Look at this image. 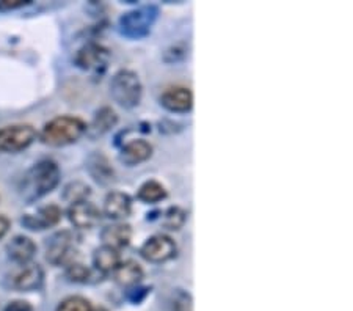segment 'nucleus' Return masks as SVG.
I'll list each match as a JSON object with an SVG mask.
<instances>
[{
  "label": "nucleus",
  "mask_w": 353,
  "mask_h": 311,
  "mask_svg": "<svg viewBox=\"0 0 353 311\" xmlns=\"http://www.w3.org/2000/svg\"><path fill=\"white\" fill-rule=\"evenodd\" d=\"M110 93L115 103L124 109H134L140 104L143 87H141L140 79L134 71L121 70L112 79Z\"/></svg>",
  "instance_id": "3"
},
{
  "label": "nucleus",
  "mask_w": 353,
  "mask_h": 311,
  "mask_svg": "<svg viewBox=\"0 0 353 311\" xmlns=\"http://www.w3.org/2000/svg\"><path fill=\"white\" fill-rule=\"evenodd\" d=\"M157 13L159 11L154 5L128 11L119 18V32L128 38H143L151 32V27L157 19Z\"/></svg>",
  "instance_id": "4"
},
{
  "label": "nucleus",
  "mask_w": 353,
  "mask_h": 311,
  "mask_svg": "<svg viewBox=\"0 0 353 311\" xmlns=\"http://www.w3.org/2000/svg\"><path fill=\"white\" fill-rule=\"evenodd\" d=\"M72 234L70 231H60L55 233L46 244V259L50 264H63L72 252Z\"/></svg>",
  "instance_id": "9"
},
{
  "label": "nucleus",
  "mask_w": 353,
  "mask_h": 311,
  "mask_svg": "<svg viewBox=\"0 0 353 311\" xmlns=\"http://www.w3.org/2000/svg\"><path fill=\"white\" fill-rule=\"evenodd\" d=\"M68 217H70V222L76 228L90 230L101 223L102 212L99 211L98 206L88 200H85L74 203V205L68 208Z\"/></svg>",
  "instance_id": "8"
},
{
  "label": "nucleus",
  "mask_w": 353,
  "mask_h": 311,
  "mask_svg": "<svg viewBox=\"0 0 353 311\" xmlns=\"http://www.w3.org/2000/svg\"><path fill=\"white\" fill-rule=\"evenodd\" d=\"M10 226H11L10 219L5 216H0V239H2V237H5V234L8 233Z\"/></svg>",
  "instance_id": "29"
},
{
  "label": "nucleus",
  "mask_w": 353,
  "mask_h": 311,
  "mask_svg": "<svg viewBox=\"0 0 353 311\" xmlns=\"http://www.w3.org/2000/svg\"><path fill=\"white\" fill-rule=\"evenodd\" d=\"M87 123L77 117H55L49 123L44 124L41 132H39V140L44 145L60 148V146L76 143L87 132Z\"/></svg>",
  "instance_id": "2"
},
{
  "label": "nucleus",
  "mask_w": 353,
  "mask_h": 311,
  "mask_svg": "<svg viewBox=\"0 0 353 311\" xmlns=\"http://www.w3.org/2000/svg\"><path fill=\"white\" fill-rule=\"evenodd\" d=\"M3 311H33V307L26 301H13L5 305Z\"/></svg>",
  "instance_id": "28"
},
{
  "label": "nucleus",
  "mask_w": 353,
  "mask_h": 311,
  "mask_svg": "<svg viewBox=\"0 0 353 311\" xmlns=\"http://www.w3.org/2000/svg\"><path fill=\"white\" fill-rule=\"evenodd\" d=\"M152 156V146L146 140H132L126 143L119 152V161L126 163L129 167L139 165L141 162H146Z\"/></svg>",
  "instance_id": "14"
},
{
  "label": "nucleus",
  "mask_w": 353,
  "mask_h": 311,
  "mask_svg": "<svg viewBox=\"0 0 353 311\" xmlns=\"http://www.w3.org/2000/svg\"><path fill=\"white\" fill-rule=\"evenodd\" d=\"M61 219V209L57 205H49V206H43L39 208L37 214L33 216L22 217V225L27 226L28 230L33 231H41L46 228H50V226H55L60 222Z\"/></svg>",
  "instance_id": "12"
},
{
  "label": "nucleus",
  "mask_w": 353,
  "mask_h": 311,
  "mask_svg": "<svg viewBox=\"0 0 353 311\" xmlns=\"http://www.w3.org/2000/svg\"><path fill=\"white\" fill-rule=\"evenodd\" d=\"M137 197H139V200H141L143 203H159L167 198V189L163 188V185L159 183V181H146L140 185L139 192H137Z\"/></svg>",
  "instance_id": "21"
},
{
  "label": "nucleus",
  "mask_w": 353,
  "mask_h": 311,
  "mask_svg": "<svg viewBox=\"0 0 353 311\" xmlns=\"http://www.w3.org/2000/svg\"><path fill=\"white\" fill-rule=\"evenodd\" d=\"M113 277H115V281L119 286L132 288L139 285L143 279V269L137 261L128 259V261L118 264V268L113 270Z\"/></svg>",
  "instance_id": "18"
},
{
  "label": "nucleus",
  "mask_w": 353,
  "mask_h": 311,
  "mask_svg": "<svg viewBox=\"0 0 353 311\" xmlns=\"http://www.w3.org/2000/svg\"><path fill=\"white\" fill-rule=\"evenodd\" d=\"M60 177L61 173L57 162L50 159L39 161L22 178L21 194L27 201L38 200L59 185Z\"/></svg>",
  "instance_id": "1"
},
{
  "label": "nucleus",
  "mask_w": 353,
  "mask_h": 311,
  "mask_svg": "<svg viewBox=\"0 0 353 311\" xmlns=\"http://www.w3.org/2000/svg\"><path fill=\"white\" fill-rule=\"evenodd\" d=\"M110 52L109 49L101 46L98 43H87L85 46L77 50L76 57H74V63H76L81 70L87 72H93V74H102L109 66Z\"/></svg>",
  "instance_id": "6"
},
{
  "label": "nucleus",
  "mask_w": 353,
  "mask_h": 311,
  "mask_svg": "<svg viewBox=\"0 0 353 311\" xmlns=\"http://www.w3.org/2000/svg\"><path fill=\"white\" fill-rule=\"evenodd\" d=\"M7 253L10 259H13L14 263L18 264H28L35 257L37 253V245L30 237L27 236H14L7 244Z\"/></svg>",
  "instance_id": "15"
},
{
  "label": "nucleus",
  "mask_w": 353,
  "mask_h": 311,
  "mask_svg": "<svg viewBox=\"0 0 353 311\" xmlns=\"http://www.w3.org/2000/svg\"><path fill=\"white\" fill-rule=\"evenodd\" d=\"M178 247L170 236L156 234L148 239L140 248V254L150 263H165L176 257Z\"/></svg>",
  "instance_id": "7"
},
{
  "label": "nucleus",
  "mask_w": 353,
  "mask_h": 311,
  "mask_svg": "<svg viewBox=\"0 0 353 311\" xmlns=\"http://www.w3.org/2000/svg\"><path fill=\"white\" fill-rule=\"evenodd\" d=\"M66 279L72 283H88L91 279V270L81 263H70L66 268Z\"/></svg>",
  "instance_id": "24"
},
{
  "label": "nucleus",
  "mask_w": 353,
  "mask_h": 311,
  "mask_svg": "<svg viewBox=\"0 0 353 311\" xmlns=\"http://www.w3.org/2000/svg\"><path fill=\"white\" fill-rule=\"evenodd\" d=\"M30 2L28 0H0V11H11L26 7Z\"/></svg>",
  "instance_id": "27"
},
{
  "label": "nucleus",
  "mask_w": 353,
  "mask_h": 311,
  "mask_svg": "<svg viewBox=\"0 0 353 311\" xmlns=\"http://www.w3.org/2000/svg\"><path fill=\"white\" fill-rule=\"evenodd\" d=\"M117 123H118V117L115 110L110 109V107H102V109H99L94 113L93 121H91L90 128H87V131H90L91 135H94L96 137V135L109 132Z\"/></svg>",
  "instance_id": "20"
},
{
  "label": "nucleus",
  "mask_w": 353,
  "mask_h": 311,
  "mask_svg": "<svg viewBox=\"0 0 353 311\" xmlns=\"http://www.w3.org/2000/svg\"><path fill=\"white\" fill-rule=\"evenodd\" d=\"M101 239L102 245L119 250V248L128 247L130 239H132V226L128 223H115L105 226L101 233Z\"/></svg>",
  "instance_id": "16"
},
{
  "label": "nucleus",
  "mask_w": 353,
  "mask_h": 311,
  "mask_svg": "<svg viewBox=\"0 0 353 311\" xmlns=\"http://www.w3.org/2000/svg\"><path fill=\"white\" fill-rule=\"evenodd\" d=\"M173 311H193V301L189 292L178 290L173 297Z\"/></svg>",
  "instance_id": "26"
},
{
  "label": "nucleus",
  "mask_w": 353,
  "mask_h": 311,
  "mask_svg": "<svg viewBox=\"0 0 353 311\" xmlns=\"http://www.w3.org/2000/svg\"><path fill=\"white\" fill-rule=\"evenodd\" d=\"M119 263H121V259H119V253L115 248L101 245L93 253V264L101 274H112Z\"/></svg>",
  "instance_id": "19"
},
{
  "label": "nucleus",
  "mask_w": 353,
  "mask_h": 311,
  "mask_svg": "<svg viewBox=\"0 0 353 311\" xmlns=\"http://www.w3.org/2000/svg\"><path fill=\"white\" fill-rule=\"evenodd\" d=\"M132 212V200L124 192H109L104 200V214L112 220H123Z\"/></svg>",
  "instance_id": "13"
},
{
  "label": "nucleus",
  "mask_w": 353,
  "mask_h": 311,
  "mask_svg": "<svg viewBox=\"0 0 353 311\" xmlns=\"http://www.w3.org/2000/svg\"><path fill=\"white\" fill-rule=\"evenodd\" d=\"M91 303L85 297L81 296H72L65 299L63 302H60L57 311H91Z\"/></svg>",
  "instance_id": "25"
},
{
  "label": "nucleus",
  "mask_w": 353,
  "mask_h": 311,
  "mask_svg": "<svg viewBox=\"0 0 353 311\" xmlns=\"http://www.w3.org/2000/svg\"><path fill=\"white\" fill-rule=\"evenodd\" d=\"M91 311H105L104 308H96V310H91Z\"/></svg>",
  "instance_id": "30"
},
{
  "label": "nucleus",
  "mask_w": 353,
  "mask_h": 311,
  "mask_svg": "<svg viewBox=\"0 0 353 311\" xmlns=\"http://www.w3.org/2000/svg\"><path fill=\"white\" fill-rule=\"evenodd\" d=\"M185 220H187V212L184 211V209L179 208V206H172L163 212L162 225L167 230L178 231V230L182 228V226H184Z\"/></svg>",
  "instance_id": "23"
},
{
  "label": "nucleus",
  "mask_w": 353,
  "mask_h": 311,
  "mask_svg": "<svg viewBox=\"0 0 353 311\" xmlns=\"http://www.w3.org/2000/svg\"><path fill=\"white\" fill-rule=\"evenodd\" d=\"M37 140L32 124H13L0 129V152H19L27 150Z\"/></svg>",
  "instance_id": "5"
},
{
  "label": "nucleus",
  "mask_w": 353,
  "mask_h": 311,
  "mask_svg": "<svg viewBox=\"0 0 353 311\" xmlns=\"http://www.w3.org/2000/svg\"><path fill=\"white\" fill-rule=\"evenodd\" d=\"M90 195H91L90 185L82 183V181H74V183H70L63 190V200L71 203V205L79 201H85Z\"/></svg>",
  "instance_id": "22"
},
{
  "label": "nucleus",
  "mask_w": 353,
  "mask_h": 311,
  "mask_svg": "<svg viewBox=\"0 0 353 311\" xmlns=\"http://www.w3.org/2000/svg\"><path fill=\"white\" fill-rule=\"evenodd\" d=\"M87 168L96 183L107 185L115 179V170H113L109 159L102 152H93L87 159Z\"/></svg>",
  "instance_id": "17"
},
{
  "label": "nucleus",
  "mask_w": 353,
  "mask_h": 311,
  "mask_svg": "<svg viewBox=\"0 0 353 311\" xmlns=\"http://www.w3.org/2000/svg\"><path fill=\"white\" fill-rule=\"evenodd\" d=\"M161 104L174 113L190 112L193 107V93L187 87H172L162 93Z\"/></svg>",
  "instance_id": "11"
},
{
  "label": "nucleus",
  "mask_w": 353,
  "mask_h": 311,
  "mask_svg": "<svg viewBox=\"0 0 353 311\" xmlns=\"http://www.w3.org/2000/svg\"><path fill=\"white\" fill-rule=\"evenodd\" d=\"M44 272L39 264H24L11 277V286L18 291H37L43 286Z\"/></svg>",
  "instance_id": "10"
}]
</instances>
